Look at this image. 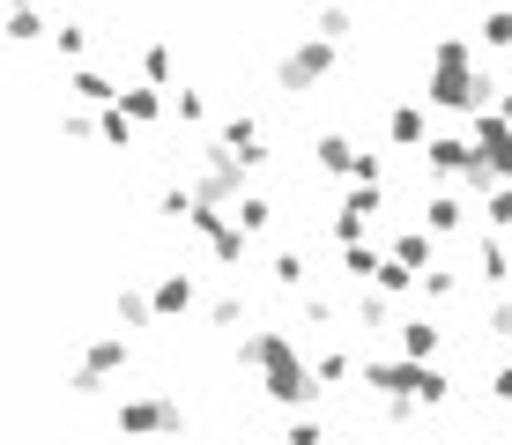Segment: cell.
<instances>
[{
	"label": "cell",
	"mask_w": 512,
	"mask_h": 445,
	"mask_svg": "<svg viewBox=\"0 0 512 445\" xmlns=\"http://www.w3.org/2000/svg\"><path fill=\"white\" fill-rule=\"evenodd\" d=\"M475 275H483L490 290H498V282H512V253H505V238H498V230H490V238L475 245Z\"/></svg>",
	"instance_id": "obj_22"
},
{
	"label": "cell",
	"mask_w": 512,
	"mask_h": 445,
	"mask_svg": "<svg viewBox=\"0 0 512 445\" xmlns=\"http://www.w3.org/2000/svg\"><path fill=\"white\" fill-rule=\"evenodd\" d=\"M38 38H52L38 0H8V45H38Z\"/></svg>",
	"instance_id": "obj_20"
},
{
	"label": "cell",
	"mask_w": 512,
	"mask_h": 445,
	"mask_svg": "<svg viewBox=\"0 0 512 445\" xmlns=\"http://www.w3.org/2000/svg\"><path fill=\"white\" fill-rule=\"evenodd\" d=\"M483 223H490V230H512V186L483 193Z\"/></svg>",
	"instance_id": "obj_42"
},
{
	"label": "cell",
	"mask_w": 512,
	"mask_h": 445,
	"mask_svg": "<svg viewBox=\"0 0 512 445\" xmlns=\"http://www.w3.org/2000/svg\"><path fill=\"white\" fill-rule=\"evenodd\" d=\"M394 342H401V356H416V364H431V356H438V342H446V327H438V319H401V327H394Z\"/></svg>",
	"instance_id": "obj_15"
},
{
	"label": "cell",
	"mask_w": 512,
	"mask_h": 445,
	"mask_svg": "<svg viewBox=\"0 0 512 445\" xmlns=\"http://www.w3.org/2000/svg\"><path fill=\"white\" fill-rule=\"evenodd\" d=\"M498 112H505V127H512V89H505V97H498Z\"/></svg>",
	"instance_id": "obj_46"
},
{
	"label": "cell",
	"mask_w": 512,
	"mask_h": 445,
	"mask_svg": "<svg viewBox=\"0 0 512 445\" xmlns=\"http://www.w3.org/2000/svg\"><path fill=\"white\" fill-rule=\"evenodd\" d=\"M238 364L260 371V394L275 408H290V416H312V401H320V371L305 364V349L290 342V327H253L238 342Z\"/></svg>",
	"instance_id": "obj_1"
},
{
	"label": "cell",
	"mask_w": 512,
	"mask_h": 445,
	"mask_svg": "<svg viewBox=\"0 0 512 445\" xmlns=\"http://www.w3.org/2000/svg\"><path fill=\"white\" fill-rule=\"evenodd\" d=\"M245 253H253V230H238V223H223L216 238H208V260L216 267H245Z\"/></svg>",
	"instance_id": "obj_23"
},
{
	"label": "cell",
	"mask_w": 512,
	"mask_h": 445,
	"mask_svg": "<svg viewBox=\"0 0 512 445\" xmlns=\"http://www.w3.org/2000/svg\"><path fill=\"white\" fill-rule=\"evenodd\" d=\"M357 327H394V297L364 282V290H357Z\"/></svg>",
	"instance_id": "obj_28"
},
{
	"label": "cell",
	"mask_w": 512,
	"mask_h": 445,
	"mask_svg": "<svg viewBox=\"0 0 512 445\" xmlns=\"http://www.w3.org/2000/svg\"><path fill=\"white\" fill-rule=\"evenodd\" d=\"M282 445H327L320 416H290V423H282Z\"/></svg>",
	"instance_id": "obj_41"
},
{
	"label": "cell",
	"mask_w": 512,
	"mask_h": 445,
	"mask_svg": "<svg viewBox=\"0 0 512 445\" xmlns=\"http://www.w3.org/2000/svg\"><path fill=\"white\" fill-rule=\"evenodd\" d=\"M349 8H327V15H312V38H327V45H349Z\"/></svg>",
	"instance_id": "obj_37"
},
{
	"label": "cell",
	"mask_w": 512,
	"mask_h": 445,
	"mask_svg": "<svg viewBox=\"0 0 512 445\" xmlns=\"http://www.w3.org/2000/svg\"><path fill=\"white\" fill-rule=\"evenodd\" d=\"M268 275H275V290H290V297H305V282H312V260L297 253V245H282V253L268 260Z\"/></svg>",
	"instance_id": "obj_18"
},
{
	"label": "cell",
	"mask_w": 512,
	"mask_h": 445,
	"mask_svg": "<svg viewBox=\"0 0 512 445\" xmlns=\"http://www.w3.org/2000/svg\"><path fill=\"white\" fill-rule=\"evenodd\" d=\"M386 141H394V149H431V112H423L416 97L394 104V112H386Z\"/></svg>",
	"instance_id": "obj_12"
},
{
	"label": "cell",
	"mask_w": 512,
	"mask_h": 445,
	"mask_svg": "<svg viewBox=\"0 0 512 445\" xmlns=\"http://www.w3.org/2000/svg\"><path fill=\"white\" fill-rule=\"evenodd\" d=\"M60 141H97V112L90 104H67L60 112Z\"/></svg>",
	"instance_id": "obj_34"
},
{
	"label": "cell",
	"mask_w": 512,
	"mask_h": 445,
	"mask_svg": "<svg viewBox=\"0 0 512 445\" xmlns=\"http://www.w3.org/2000/svg\"><path fill=\"white\" fill-rule=\"evenodd\" d=\"M297 319H305V334H320V327H342L334 297H320V290H305V297H297Z\"/></svg>",
	"instance_id": "obj_29"
},
{
	"label": "cell",
	"mask_w": 512,
	"mask_h": 445,
	"mask_svg": "<svg viewBox=\"0 0 512 445\" xmlns=\"http://www.w3.org/2000/svg\"><path fill=\"white\" fill-rule=\"evenodd\" d=\"M119 104H127V119H134V127H156V119H171V89H149V82L127 89Z\"/></svg>",
	"instance_id": "obj_17"
},
{
	"label": "cell",
	"mask_w": 512,
	"mask_h": 445,
	"mask_svg": "<svg viewBox=\"0 0 512 445\" xmlns=\"http://www.w3.org/2000/svg\"><path fill=\"white\" fill-rule=\"evenodd\" d=\"M468 141H475V164L498 178V186H512V127H505V112H498V104H490V112H475Z\"/></svg>",
	"instance_id": "obj_8"
},
{
	"label": "cell",
	"mask_w": 512,
	"mask_h": 445,
	"mask_svg": "<svg viewBox=\"0 0 512 445\" xmlns=\"http://www.w3.org/2000/svg\"><path fill=\"white\" fill-rule=\"evenodd\" d=\"M216 141H223V156H238L245 171L268 164V134H260V119H253V112H231V119L216 127Z\"/></svg>",
	"instance_id": "obj_9"
},
{
	"label": "cell",
	"mask_w": 512,
	"mask_h": 445,
	"mask_svg": "<svg viewBox=\"0 0 512 445\" xmlns=\"http://www.w3.org/2000/svg\"><path fill=\"white\" fill-rule=\"evenodd\" d=\"M67 97H75V104H90V112H112V104L127 97V89H119L112 75H97V67H67Z\"/></svg>",
	"instance_id": "obj_11"
},
{
	"label": "cell",
	"mask_w": 512,
	"mask_h": 445,
	"mask_svg": "<svg viewBox=\"0 0 512 445\" xmlns=\"http://www.w3.org/2000/svg\"><path fill=\"white\" fill-rule=\"evenodd\" d=\"M483 45L490 52H512V8H490L483 15Z\"/></svg>",
	"instance_id": "obj_40"
},
{
	"label": "cell",
	"mask_w": 512,
	"mask_h": 445,
	"mask_svg": "<svg viewBox=\"0 0 512 445\" xmlns=\"http://www.w3.org/2000/svg\"><path fill=\"white\" fill-rule=\"evenodd\" d=\"M483 394L498 401V408H512V364H498V371H490V386H483Z\"/></svg>",
	"instance_id": "obj_44"
},
{
	"label": "cell",
	"mask_w": 512,
	"mask_h": 445,
	"mask_svg": "<svg viewBox=\"0 0 512 445\" xmlns=\"http://www.w3.org/2000/svg\"><path fill=\"white\" fill-rule=\"evenodd\" d=\"M334 60H342V45H327V38H312V30H305V38L275 60V89H282V97H305V89H320L334 75Z\"/></svg>",
	"instance_id": "obj_6"
},
{
	"label": "cell",
	"mask_w": 512,
	"mask_h": 445,
	"mask_svg": "<svg viewBox=\"0 0 512 445\" xmlns=\"http://www.w3.org/2000/svg\"><path fill=\"white\" fill-rule=\"evenodd\" d=\"M134 119H127V104H112V112H97V141H104V149H134Z\"/></svg>",
	"instance_id": "obj_27"
},
{
	"label": "cell",
	"mask_w": 512,
	"mask_h": 445,
	"mask_svg": "<svg viewBox=\"0 0 512 445\" xmlns=\"http://www.w3.org/2000/svg\"><path fill=\"white\" fill-rule=\"evenodd\" d=\"M386 253H394L401 267H416V275H423V267H438V238H431V230H401V238L386 245Z\"/></svg>",
	"instance_id": "obj_19"
},
{
	"label": "cell",
	"mask_w": 512,
	"mask_h": 445,
	"mask_svg": "<svg viewBox=\"0 0 512 445\" xmlns=\"http://www.w3.org/2000/svg\"><path fill=\"white\" fill-rule=\"evenodd\" d=\"M127 364H134L127 334H97V342L75 356V371H67V394H75V401H97V394H104V386H112Z\"/></svg>",
	"instance_id": "obj_5"
},
{
	"label": "cell",
	"mask_w": 512,
	"mask_h": 445,
	"mask_svg": "<svg viewBox=\"0 0 512 445\" xmlns=\"http://www.w3.org/2000/svg\"><path fill=\"white\" fill-rule=\"evenodd\" d=\"M208 327H216V334H238V327H245V297H238V290H223L216 305H208Z\"/></svg>",
	"instance_id": "obj_31"
},
{
	"label": "cell",
	"mask_w": 512,
	"mask_h": 445,
	"mask_svg": "<svg viewBox=\"0 0 512 445\" xmlns=\"http://www.w3.org/2000/svg\"><path fill=\"white\" fill-rule=\"evenodd\" d=\"M149 297H156V319H186L193 305H201V282H193L186 267H171V275H156Z\"/></svg>",
	"instance_id": "obj_10"
},
{
	"label": "cell",
	"mask_w": 512,
	"mask_h": 445,
	"mask_svg": "<svg viewBox=\"0 0 512 445\" xmlns=\"http://www.w3.org/2000/svg\"><path fill=\"white\" fill-rule=\"evenodd\" d=\"M297 8H305V15H327V8H342V0H297Z\"/></svg>",
	"instance_id": "obj_45"
},
{
	"label": "cell",
	"mask_w": 512,
	"mask_h": 445,
	"mask_svg": "<svg viewBox=\"0 0 512 445\" xmlns=\"http://www.w3.org/2000/svg\"><path fill=\"white\" fill-rule=\"evenodd\" d=\"M357 156H364V149H357L349 134H334V127H327L320 141H312V164H320V171H334V178H357Z\"/></svg>",
	"instance_id": "obj_16"
},
{
	"label": "cell",
	"mask_w": 512,
	"mask_h": 445,
	"mask_svg": "<svg viewBox=\"0 0 512 445\" xmlns=\"http://www.w3.org/2000/svg\"><path fill=\"white\" fill-rule=\"evenodd\" d=\"M423 297H431V305H446L453 290H461V267H423V282H416Z\"/></svg>",
	"instance_id": "obj_33"
},
{
	"label": "cell",
	"mask_w": 512,
	"mask_h": 445,
	"mask_svg": "<svg viewBox=\"0 0 512 445\" xmlns=\"http://www.w3.org/2000/svg\"><path fill=\"white\" fill-rule=\"evenodd\" d=\"M193 201H201V208H238L245 201V164H238V156H223V141H208V149H201Z\"/></svg>",
	"instance_id": "obj_7"
},
{
	"label": "cell",
	"mask_w": 512,
	"mask_h": 445,
	"mask_svg": "<svg viewBox=\"0 0 512 445\" xmlns=\"http://www.w3.org/2000/svg\"><path fill=\"white\" fill-rule=\"evenodd\" d=\"M423 164H431V178H461V171L475 164V141H468V134H431Z\"/></svg>",
	"instance_id": "obj_13"
},
{
	"label": "cell",
	"mask_w": 512,
	"mask_h": 445,
	"mask_svg": "<svg viewBox=\"0 0 512 445\" xmlns=\"http://www.w3.org/2000/svg\"><path fill=\"white\" fill-rule=\"evenodd\" d=\"M416 282H423V275H416V267H401L394 253H386V267H379V282H372V290H386V297H394V305H401V297H409V290H416Z\"/></svg>",
	"instance_id": "obj_30"
},
{
	"label": "cell",
	"mask_w": 512,
	"mask_h": 445,
	"mask_svg": "<svg viewBox=\"0 0 512 445\" xmlns=\"http://www.w3.org/2000/svg\"><path fill=\"white\" fill-rule=\"evenodd\" d=\"M505 89L490 82V67H475V38L461 30H446V38L431 45V67H423V104H438V112H490Z\"/></svg>",
	"instance_id": "obj_2"
},
{
	"label": "cell",
	"mask_w": 512,
	"mask_h": 445,
	"mask_svg": "<svg viewBox=\"0 0 512 445\" xmlns=\"http://www.w3.org/2000/svg\"><path fill=\"white\" fill-rule=\"evenodd\" d=\"M357 379L372 386L379 401H423V408H446L453 401V379L438 364H416V356H364Z\"/></svg>",
	"instance_id": "obj_3"
},
{
	"label": "cell",
	"mask_w": 512,
	"mask_h": 445,
	"mask_svg": "<svg viewBox=\"0 0 512 445\" xmlns=\"http://www.w3.org/2000/svg\"><path fill=\"white\" fill-rule=\"evenodd\" d=\"M349 186H386V156H379V149H364V156H357V178H349Z\"/></svg>",
	"instance_id": "obj_43"
},
{
	"label": "cell",
	"mask_w": 512,
	"mask_h": 445,
	"mask_svg": "<svg viewBox=\"0 0 512 445\" xmlns=\"http://www.w3.org/2000/svg\"><path fill=\"white\" fill-rule=\"evenodd\" d=\"M483 334L490 342H512V297H490L483 305Z\"/></svg>",
	"instance_id": "obj_39"
},
{
	"label": "cell",
	"mask_w": 512,
	"mask_h": 445,
	"mask_svg": "<svg viewBox=\"0 0 512 445\" xmlns=\"http://www.w3.org/2000/svg\"><path fill=\"white\" fill-rule=\"evenodd\" d=\"M112 319H119V327H156V297H149V290H134V282H127V290L112 297Z\"/></svg>",
	"instance_id": "obj_25"
},
{
	"label": "cell",
	"mask_w": 512,
	"mask_h": 445,
	"mask_svg": "<svg viewBox=\"0 0 512 445\" xmlns=\"http://www.w3.org/2000/svg\"><path fill=\"white\" fill-rule=\"evenodd\" d=\"M268 216H275V208H268V193H245V201L231 208V223H238V230H253V238L268 230Z\"/></svg>",
	"instance_id": "obj_32"
},
{
	"label": "cell",
	"mask_w": 512,
	"mask_h": 445,
	"mask_svg": "<svg viewBox=\"0 0 512 445\" xmlns=\"http://www.w3.org/2000/svg\"><path fill=\"white\" fill-rule=\"evenodd\" d=\"M312 371H320V386H342V379H357V356L327 349V356H312Z\"/></svg>",
	"instance_id": "obj_36"
},
{
	"label": "cell",
	"mask_w": 512,
	"mask_h": 445,
	"mask_svg": "<svg viewBox=\"0 0 512 445\" xmlns=\"http://www.w3.org/2000/svg\"><path fill=\"white\" fill-rule=\"evenodd\" d=\"M379 267H386V253H379L372 238H364V245H342V275L357 282V290H364V282H379Z\"/></svg>",
	"instance_id": "obj_24"
},
{
	"label": "cell",
	"mask_w": 512,
	"mask_h": 445,
	"mask_svg": "<svg viewBox=\"0 0 512 445\" xmlns=\"http://www.w3.org/2000/svg\"><path fill=\"white\" fill-rule=\"evenodd\" d=\"M156 216H164V223H186V216H193V186H164V193H156Z\"/></svg>",
	"instance_id": "obj_38"
},
{
	"label": "cell",
	"mask_w": 512,
	"mask_h": 445,
	"mask_svg": "<svg viewBox=\"0 0 512 445\" xmlns=\"http://www.w3.org/2000/svg\"><path fill=\"white\" fill-rule=\"evenodd\" d=\"M171 119H179V127H201V119H208V104H201V89H171Z\"/></svg>",
	"instance_id": "obj_35"
},
{
	"label": "cell",
	"mask_w": 512,
	"mask_h": 445,
	"mask_svg": "<svg viewBox=\"0 0 512 445\" xmlns=\"http://www.w3.org/2000/svg\"><path fill=\"white\" fill-rule=\"evenodd\" d=\"M52 52H60L67 67H82V52H90V23H75V15H67V23H52Z\"/></svg>",
	"instance_id": "obj_26"
},
{
	"label": "cell",
	"mask_w": 512,
	"mask_h": 445,
	"mask_svg": "<svg viewBox=\"0 0 512 445\" xmlns=\"http://www.w3.org/2000/svg\"><path fill=\"white\" fill-rule=\"evenodd\" d=\"M112 431L119 438H179L186 431V401H171V394H127L112 408Z\"/></svg>",
	"instance_id": "obj_4"
},
{
	"label": "cell",
	"mask_w": 512,
	"mask_h": 445,
	"mask_svg": "<svg viewBox=\"0 0 512 445\" xmlns=\"http://www.w3.org/2000/svg\"><path fill=\"white\" fill-rule=\"evenodd\" d=\"M141 82H149V89H179V67H171V45L164 38L141 45Z\"/></svg>",
	"instance_id": "obj_21"
},
{
	"label": "cell",
	"mask_w": 512,
	"mask_h": 445,
	"mask_svg": "<svg viewBox=\"0 0 512 445\" xmlns=\"http://www.w3.org/2000/svg\"><path fill=\"white\" fill-rule=\"evenodd\" d=\"M461 223H468V201H461L453 186H438L431 201H423V230H431V238H453Z\"/></svg>",
	"instance_id": "obj_14"
}]
</instances>
